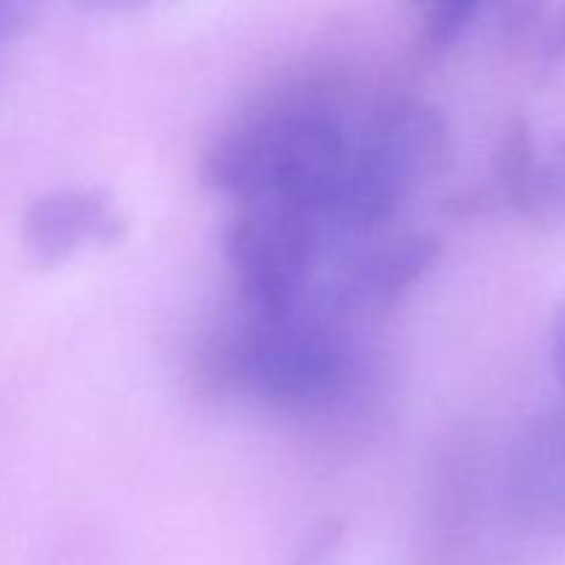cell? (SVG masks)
<instances>
[{"instance_id":"obj_4","label":"cell","mask_w":565,"mask_h":565,"mask_svg":"<svg viewBox=\"0 0 565 565\" xmlns=\"http://www.w3.org/2000/svg\"><path fill=\"white\" fill-rule=\"evenodd\" d=\"M320 221L276 202H237L224 254L254 318H296L318 252Z\"/></svg>"},{"instance_id":"obj_6","label":"cell","mask_w":565,"mask_h":565,"mask_svg":"<svg viewBox=\"0 0 565 565\" xmlns=\"http://www.w3.org/2000/svg\"><path fill=\"white\" fill-rule=\"evenodd\" d=\"M127 235V218L108 191L64 185L33 199L22 213V243L42 268H55L88 246H116Z\"/></svg>"},{"instance_id":"obj_11","label":"cell","mask_w":565,"mask_h":565,"mask_svg":"<svg viewBox=\"0 0 565 565\" xmlns=\"http://www.w3.org/2000/svg\"><path fill=\"white\" fill-rule=\"evenodd\" d=\"M33 20V6L17 0H0V47L25 33Z\"/></svg>"},{"instance_id":"obj_2","label":"cell","mask_w":565,"mask_h":565,"mask_svg":"<svg viewBox=\"0 0 565 565\" xmlns=\"http://www.w3.org/2000/svg\"><path fill=\"white\" fill-rule=\"evenodd\" d=\"M450 127L436 105H390L353 143L337 221L351 230L386 224L450 166Z\"/></svg>"},{"instance_id":"obj_12","label":"cell","mask_w":565,"mask_h":565,"mask_svg":"<svg viewBox=\"0 0 565 565\" xmlns=\"http://www.w3.org/2000/svg\"><path fill=\"white\" fill-rule=\"evenodd\" d=\"M552 370L565 395V307H561L552 323Z\"/></svg>"},{"instance_id":"obj_3","label":"cell","mask_w":565,"mask_h":565,"mask_svg":"<svg viewBox=\"0 0 565 565\" xmlns=\"http://www.w3.org/2000/svg\"><path fill=\"white\" fill-rule=\"evenodd\" d=\"M218 367L243 395L290 408L340 397L353 375L348 348L303 315L254 318L224 342Z\"/></svg>"},{"instance_id":"obj_8","label":"cell","mask_w":565,"mask_h":565,"mask_svg":"<svg viewBox=\"0 0 565 565\" xmlns=\"http://www.w3.org/2000/svg\"><path fill=\"white\" fill-rule=\"evenodd\" d=\"M494 177L500 199L516 213L541 215L557 207L552 158H541L533 127L524 116H513L502 127L494 149Z\"/></svg>"},{"instance_id":"obj_1","label":"cell","mask_w":565,"mask_h":565,"mask_svg":"<svg viewBox=\"0 0 565 565\" xmlns=\"http://www.w3.org/2000/svg\"><path fill=\"white\" fill-rule=\"evenodd\" d=\"M351 149L340 121L323 110H268L215 141L202 180L237 202L263 199L337 221Z\"/></svg>"},{"instance_id":"obj_7","label":"cell","mask_w":565,"mask_h":565,"mask_svg":"<svg viewBox=\"0 0 565 565\" xmlns=\"http://www.w3.org/2000/svg\"><path fill=\"white\" fill-rule=\"evenodd\" d=\"M441 257V243L428 232L392 237L364 252L342 281V298L362 307H390L417 287Z\"/></svg>"},{"instance_id":"obj_5","label":"cell","mask_w":565,"mask_h":565,"mask_svg":"<svg viewBox=\"0 0 565 565\" xmlns=\"http://www.w3.org/2000/svg\"><path fill=\"white\" fill-rule=\"evenodd\" d=\"M502 483L524 527L565 539V408L535 414L513 434Z\"/></svg>"},{"instance_id":"obj_9","label":"cell","mask_w":565,"mask_h":565,"mask_svg":"<svg viewBox=\"0 0 565 565\" xmlns=\"http://www.w3.org/2000/svg\"><path fill=\"white\" fill-rule=\"evenodd\" d=\"M489 11V6L478 0H445V3H430L423 11V47L428 53L441 55L461 44L469 36L480 17Z\"/></svg>"},{"instance_id":"obj_10","label":"cell","mask_w":565,"mask_h":565,"mask_svg":"<svg viewBox=\"0 0 565 565\" xmlns=\"http://www.w3.org/2000/svg\"><path fill=\"white\" fill-rule=\"evenodd\" d=\"M345 535V527H342L340 519L326 516L309 530V535L303 539V544L298 546L296 557H292L290 565H329L331 557L340 550V541Z\"/></svg>"},{"instance_id":"obj_13","label":"cell","mask_w":565,"mask_h":565,"mask_svg":"<svg viewBox=\"0 0 565 565\" xmlns=\"http://www.w3.org/2000/svg\"><path fill=\"white\" fill-rule=\"evenodd\" d=\"M552 177H555V199L557 207H565V138L561 143V149L552 158Z\"/></svg>"}]
</instances>
